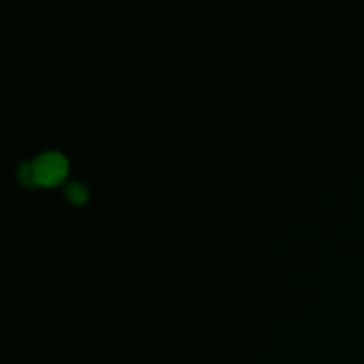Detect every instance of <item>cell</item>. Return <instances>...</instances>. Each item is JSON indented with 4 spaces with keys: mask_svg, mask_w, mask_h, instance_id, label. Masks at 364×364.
I'll use <instances>...</instances> for the list:
<instances>
[{
    "mask_svg": "<svg viewBox=\"0 0 364 364\" xmlns=\"http://www.w3.org/2000/svg\"><path fill=\"white\" fill-rule=\"evenodd\" d=\"M34 166L36 183L50 185L53 181H59L63 174L66 173V159L57 151H45L32 162Z\"/></svg>",
    "mask_w": 364,
    "mask_h": 364,
    "instance_id": "cell-1",
    "label": "cell"
},
{
    "mask_svg": "<svg viewBox=\"0 0 364 364\" xmlns=\"http://www.w3.org/2000/svg\"><path fill=\"white\" fill-rule=\"evenodd\" d=\"M18 178H20V181H23L25 185L36 183L34 166H32V162L20 164V167H18Z\"/></svg>",
    "mask_w": 364,
    "mask_h": 364,
    "instance_id": "cell-2",
    "label": "cell"
},
{
    "mask_svg": "<svg viewBox=\"0 0 364 364\" xmlns=\"http://www.w3.org/2000/svg\"><path fill=\"white\" fill-rule=\"evenodd\" d=\"M66 196L73 203H82L87 198V192H85V188L80 183H70L66 187Z\"/></svg>",
    "mask_w": 364,
    "mask_h": 364,
    "instance_id": "cell-3",
    "label": "cell"
}]
</instances>
